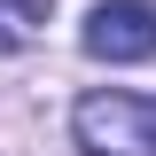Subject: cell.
I'll use <instances>...</instances> for the list:
<instances>
[{
    "instance_id": "1",
    "label": "cell",
    "mask_w": 156,
    "mask_h": 156,
    "mask_svg": "<svg viewBox=\"0 0 156 156\" xmlns=\"http://www.w3.org/2000/svg\"><path fill=\"white\" fill-rule=\"evenodd\" d=\"M70 140L86 156H156V94H125V86L78 94Z\"/></svg>"
},
{
    "instance_id": "2",
    "label": "cell",
    "mask_w": 156,
    "mask_h": 156,
    "mask_svg": "<svg viewBox=\"0 0 156 156\" xmlns=\"http://www.w3.org/2000/svg\"><path fill=\"white\" fill-rule=\"evenodd\" d=\"M78 47L94 62H148L156 55V0H94L78 23Z\"/></svg>"
},
{
    "instance_id": "3",
    "label": "cell",
    "mask_w": 156,
    "mask_h": 156,
    "mask_svg": "<svg viewBox=\"0 0 156 156\" xmlns=\"http://www.w3.org/2000/svg\"><path fill=\"white\" fill-rule=\"evenodd\" d=\"M39 23H47V0H0V55H16V47H31Z\"/></svg>"
}]
</instances>
